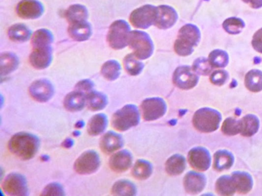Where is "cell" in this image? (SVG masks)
Masks as SVG:
<instances>
[{
    "mask_svg": "<svg viewBox=\"0 0 262 196\" xmlns=\"http://www.w3.org/2000/svg\"><path fill=\"white\" fill-rule=\"evenodd\" d=\"M107 124H108V119L105 114L99 113V114L95 115L89 121L88 126H87L89 134L91 136L100 135L105 131Z\"/></svg>",
    "mask_w": 262,
    "mask_h": 196,
    "instance_id": "obj_29",
    "label": "cell"
},
{
    "mask_svg": "<svg viewBox=\"0 0 262 196\" xmlns=\"http://www.w3.org/2000/svg\"><path fill=\"white\" fill-rule=\"evenodd\" d=\"M201 40V32L199 28L193 24H186L181 28L174 41V52L180 56H188L194 52V47Z\"/></svg>",
    "mask_w": 262,
    "mask_h": 196,
    "instance_id": "obj_2",
    "label": "cell"
},
{
    "mask_svg": "<svg viewBox=\"0 0 262 196\" xmlns=\"http://www.w3.org/2000/svg\"><path fill=\"white\" fill-rule=\"evenodd\" d=\"M92 111H98L105 108L107 105V98L103 93L97 91H90L86 94V104Z\"/></svg>",
    "mask_w": 262,
    "mask_h": 196,
    "instance_id": "obj_30",
    "label": "cell"
},
{
    "mask_svg": "<svg viewBox=\"0 0 262 196\" xmlns=\"http://www.w3.org/2000/svg\"><path fill=\"white\" fill-rule=\"evenodd\" d=\"M53 59V50L51 45L45 47H33V52L30 56V64L35 68H47L51 64Z\"/></svg>",
    "mask_w": 262,
    "mask_h": 196,
    "instance_id": "obj_15",
    "label": "cell"
},
{
    "mask_svg": "<svg viewBox=\"0 0 262 196\" xmlns=\"http://www.w3.org/2000/svg\"><path fill=\"white\" fill-rule=\"evenodd\" d=\"M69 35L75 41H84L91 37L93 30L87 21L71 23L68 29Z\"/></svg>",
    "mask_w": 262,
    "mask_h": 196,
    "instance_id": "obj_19",
    "label": "cell"
},
{
    "mask_svg": "<svg viewBox=\"0 0 262 196\" xmlns=\"http://www.w3.org/2000/svg\"><path fill=\"white\" fill-rule=\"evenodd\" d=\"M19 66V59L12 52H4L0 55V73L2 76L10 75Z\"/></svg>",
    "mask_w": 262,
    "mask_h": 196,
    "instance_id": "obj_23",
    "label": "cell"
},
{
    "mask_svg": "<svg viewBox=\"0 0 262 196\" xmlns=\"http://www.w3.org/2000/svg\"><path fill=\"white\" fill-rule=\"evenodd\" d=\"M16 10L24 19H36L43 14L44 6L39 0H22L18 3Z\"/></svg>",
    "mask_w": 262,
    "mask_h": 196,
    "instance_id": "obj_13",
    "label": "cell"
},
{
    "mask_svg": "<svg viewBox=\"0 0 262 196\" xmlns=\"http://www.w3.org/2000/svg\"><path fill=\"white\" fill-rule=\"evenodd\" d=\"M188 162L196 171L204 172L208 169L211 163L209 152L204 147H194L188 153Z\"/></svg>",
    "mask_w": 262,
    "mask_h": 196,
    "instance_id": "obj_12",
    "label": "cell"
},
{
    "mask_svg": "<svg viewBox=\"0 0 262 196\" xmlns=\"http://www.w3.org/2000/svg\"><path fill=\"white\" fill-rule=\"evenodd\" d=\"M65 16L70 24L77 21H86L89 17L88 9L83 5H72L66 11Z\"/></svg>",
    "mask_w": 262,
    "mask_h": 196,
    "instance_id": "obj_25",
    "label": "cell"
},
{
    "mask_svg": "<svg viewBox=\"0 0 262 196\" xmlns=\"http://www.w3.org/2000/svg\"><path fill=\"white\" fill-rule=\"evenodd\" d=\"M93 83L91 81L85 80V81H81L76 85V90H79V91L82 92L85 94H87V93H90V91L93 90Z\"/></svg>",
    "mask_w": 262,
    "mask_h": 196,
    "instance_id": "obj_45",
    "label": "cell"
},
{
    "mask_svg": "<svg viewBox=\"0 0 262 196\" xmlns=\"http://www.w3.org/2000/svg\"><path fill=\"white\" fill-rule=\"evenodd\" d=\"M222 120V115L214 109H199L193 116V125L196 130L202 133H211L219 129Z\"/></svg>",
    "mask_w": 262,
    "mask_h": 196,
    "instance_id": "obj_3",
    "label": "cell"
},
{
    "mask_svg": "<svg viewBox=\"0 0 262 196\" xmlns=\"http://www.w3.org/2000/svg\"><path fill=\"white\" fill-rule=\"evenodd\" d=\"M8 36L15 42H24L32 37L31 31L24 24H15L8 30Z\"/></svg>",
    "mask_w": 262,
    "mask_h": 196,
    "instance_id": "obj_27",
    "label": "cell"
},
{
    "mask_svg": "<svg viewBox=\"0 0 262 196\" xmlns=\"http://www.w3.org/2000/svg\"><path fill=\"white\" fill-rule=\"evenodd\" d=\"M100 165L99 155L93 150L82 153L74 164L76 173L81 175H89L96 173Z\"/></svg>",
    "mask_w": 262,
    "mask_h": 196,
    "instance_id": "obj_10",
    "label": "cell"
},
{
    "mask_svg": "<svg viewBox=\"0 0 262 196\" xmlns=\"http://www.w3.org/2000/svg\"><path fill=\"white\" fill-rule=\"evenodd\" d=\"M236 191L240 194H246L251 191L253 186V179L248 173L245 172H235L231 175Z\"/></svg>",
    "mask_w": 262,
    "mask_h": 196,
    "instance_id": "obj_22",
    "label": "cell"
},
{
    "mask_svg": "<svg viewBox=\"0 0 262 196\" xmlns=\"http://www.w3.org/2000/svg\"><path fill=\"white\" fill-rule=\"evenodd\" d=\"M123 139L117 133L108 132L101 138L100 148L103 153L111 154L122 148Z\"/></svg>",
    "mask_w": 262,
    "mask_h": 196,
    "instance_id": "obj_20",
    "label": "cell"
},
{
    "mask_svg": "<svg viewBox=\"0 0 262 196\" xmlns=\"http://www.w3.org/2000/svg\"><path fill=\"white\" fill-rule=\"evenodd\" d=\"M136 194V187L129 181H118L112 188V194L113 195L131 196Z\"/></svg>",
    "mask_w": 262,
    "mask_h": 196,
    "instance_id": "obj_35",
    "label": "cell"
},
{
    "mask_svg": "<svg viewBox=\"0 0 262 196\" xmlns=\"http://www.w3.org/2000/svg\"><path fill=\"white\" fill-rule=\"evenodd\" d=\"M158 6L145 5L135 9L130 15V22L135 28L146 29L155 24L157 18Z\"/></svg>",
    "mask_w": 262,
    "mask_h": 196,
    "instance_id": "obj_7",
    "label": "cell"
},
{
    "mask_svg": "<svg viewBox=\"0 0 262 196\" xmlns=\"http://www.w3.org/2000/svg\"><path fill=\"white\" fill-rule=\"evenodd\" d=\"M54 93V89L47 80H38L30 87V94L33 99L39 102H47Z\"/></svg>",
    "mask_w": 262,
    "mask_h": 196,
    "instance_id": "obj_16",
    "label": "cell"
},
{
    "mask_svg": "<svg viewBox=\"0 0 262 196\" xmlns=\"http://www.w3.org/2000/svg\"><path fill=\"white\" fill-rule=\"evenodd\" d=\"M208 61L214 68L225 67L228 65L229 57L228 53L221 49L212 51L208 56Z\"/></svg>",
    "mask_w": 262,
    "mask_h": 196,
    "instance_id": "obj_38",
    "label": "cell"
},
{
    "mask_svg": "<svg viewBox=\"0 0 262 196\" xmlns=\"http://www.w3.org/2000/svg\"><path fill=\"white\" fill-rule=\"evenodd\" d=\"M179 15L174 8L167 5L158 6L157 18L155 26L160 29H168L177 21Z\"/></svg>",
    "mask_w": 262,
    "mask_h": 196,
    "instance_id": "obj_14",
    "label": "cell"
},
{
    "mask_svg": "<svg viewBox=\"0 0 262 196\" xmlns=\"http://www.w3.org/2000/svg\"><path fill=\"white\" fill-rule=\"evenodd\" d=\"M128 46L133 54L140 60L150 58L154 52V44L149 35L143 31H132Z\"/></svg>",
    "mask_w": 262,
    "mask_h": 196,
    "instance_id": "obj_4",
    "label": "cell"
},
{
    "mask_svg": "<svg viewBox=\"0 0 262 196\" xmlns=\"http://www.w3.org/2000/svg\"><path fill=\"white\" fill-rule=\"evenodd\" d=\"M9 149L15 156L23 160L34 157L39 149V139L27 133L15 134L9 142Z\"/></svg>",
    "mask_w": 262,
    "mask_h": 196,
    "instance_id": "obj_1",
    "label": "cell"
},
{
    "mask_svg": "<svg viewBox=\"0 0 262 196\" xmlns=\"http://www.w3.org/2000/svg\"><path fill=\"white\" fill-rule=\"evenodd\" d=\"M228 79V72L224 70H216L211 74L210 81L214 85H223Z\"/></svg>",
    "mask_w": 262,
    "mask_h": 196,
    "instance_id": "obj_42",
    "label": "cell"
},
{
    "mask_svg": "<svg viewBox=\"0 0 262 196\" xmlns=\"http://www.w3.org/2000/svg\"><path fill=\"white\" fill-rule=\"evenodd\" d=\"M142 117L146 121H153L162 117L166 113L167 106L162 98H147L141 104Z\"/></svg>",
    "mask_w": 262,
    "mask_h": 196,
    "instance_id": "obj_8",
    "label": "cell"
},
{
    "mask_svg": "<svg viewBox=\"0 0 262 196\" xmlns=\"http://www.w3.org/2000/svg\"><path fill=\"white\" fill-rule=\"evenodd\" d=\"M129 24L124 20L115 21L110 26L107 35V41L112 48L119 50L128 45L130 33Z\"/></svg>",
    "mask_w": 262,
    "mask_h": 196,
    "instance_id": "obj_6",
    "label": "cell"
},
{
    "mask_svg": "<svg viewBox=\"0 0 262 196\" xmlns=\"http://www.w3.org/2000/svg\"><path fill=\"white\" fill-rule=\"evenodd\" d=\"M42 194L43 195H63V189L58 183H51L44 188Z\"/></svg>",
    "mask_w": 262,
    "mask_h": 196,
    "instance_id": "obj_43",
    "label": "cell"
},
{
    "mask_svg": "<svg viewBox=\"0 0 262 196\" xmlns=\"http://www.w3.org/2000/svg\"><path fill=\"white\" fill-rule=\"evenodd\" d=\"M186 165L184 156L179 154L171 156L165 163V170L170 176H179L183 173Z\"/></svg>",
    "mask_w": 262,
    "mask_h": 196,
    "instance_id": "obj_28",
    "label": "cell"
},
{
    "mask_svg": "<svg viewBox=\"0 0 262 196\" xmlns=\"http://www.w3.org/2000/svg\"><path fill=\"white\" fill-rule=\"evenodd\" d=\"M133 176L139 180L148 179L152 173V166L149 162L139 159L135 163L133 168Z\"/></svg>",
    "mask_w": 262,
    "mask_h": 196,
    "instance_id": "obj_36",
    "label": "cell"
},
{
    "mask_svg": "<svg viewBox=\"0 0 262 196\" xmlns=\"http://www.w3.org/2000/svg\"><path fill=\"white\" fill-rule=\"evenodd\" d=\"M139 60L140 59L138 58L133 53L127 55L125 57L123 61V65L124 67H125V71L128 75L136 76V75H139L142 71L144 64Z\"/></svg>",
    "mask_w": 262,
    "mask_h": 196,
    "instance_id": "obj_33",
    "label": "cell"
},
{
    "mask_svg": "<svg viewBox=\"0 0 262 196\" xmlns=\"http://www.w3.org/2000/svg\"><path fill=\"white\" fill-rule=\"evenodd\" d=\"M53 41V35L48 29H39L31 37L33 47H45L51 45Z\"/></svg>",
    "mask_w": 262,
    "mask_h": 196,
    "instance_id": "obj_31",
    "label": "cell"
},
{
    "mask_svg": "<svg viewBox=\"0 0 262 196\" xmlns=\"http://www.w3.org/2000/svg\"><path fill=\"white\" fill-rule=\"evenodd\" d=\"M251 44L256 52L262 54V28L258 29L253 35Z\"/></svg>",
    "mask_w": 262,
    "mask_h": 196,
    "instance_id": "obj_44",
    "label": "cell"
},
{
    "mask_svg": "<svg viewBox=\"0 0 262 196\" xmlns=\"http://www.w3.org/2000/svg\"><path fill=\"white\" fill-rule=\"evenodd\" d=\"M215 188L216 191L222 195H232L236 191L232 177L229 176L219 178L216 182Z\"/></svg>",
    "mask_w": 262,
    "mask_h": 196,
    "instance_id": "obj_34",
    "label": "cell"
},
{
    "mask_svg": "<svg viewBox=\"0 0 262 196\" xmlns=\"http://www.w3.org/2000/svg\"><path fill=\"white\" fill-rule=\"evenodd\" d=\"M222 26L227 33L230 35H237L243 31L244 28L245 27V23L242 18L231 17L224 21Z\"/></svg>",
    "mask_w": 262,
    "mask_h": 196,
    "instance_id": "obj_39",
    "label": "cell"
},
{
    "mask_svg": "<svg viewBox=\"0 0 262 196\" xmlns=\"http://www.w3.org/2000/svg\"><path fill=\"white\" fill-rule=\"evenodd\" d=\"M133 156L127 150H122L114 153L110 158L108 165L110 168L116 173H124L132 165Z\"/></svg>",
    "mask_w": 262,
    "mask_h": 196,
    "instance_id": "obj_18",
    "label": "cell"
},
{
    "mask_svg": "<svg viewBox=\"0 0 262 196\" xmlns=\"http://www.w3.org/2000/svg\"><path fill=\"white\" fill-rule=\"evenodd\" d=\"M245 86L251 92L262 90V71L254 69L247 73L245 80Z\"/></svg>",
    "mask_w": 262,
    "mask_h": 196,
    "instance_id": "obj_32",
    "label": "cell"
},
{
    "mask_svg": "<svg viewBox=\"0 0 262 196\" xmlns=\"http://www.w3.org/2000/svg\"><path fill=\"white\" fill-rule=\"evenodd\" d=\"M199 82V75L189 66H181L174 70L173 83L182 90H189Z\"/></svg>",
    "mask_w": 262,
    "mask_h": 196,
    "instance_id": "obj_9",
    "label": "cell"
},
{
    "mask_svg": "<svg viewBox=\"0 0 262 196\" xmlns=\"http://www.w3.org/2000/svg\"><path fill=\"white\" fill-rule=\"evenodd\" d=\"M222 133L227 136H234L240 133V120L234 118H227L222 127Z\"/></svg>",
    "mask_w": 262,
    "mask_h": 196,
    "instance_id": "obj_41",
    "label": "cell"
},
{
    "mask_svg": "<svg viewBox=\"0 0 262 196\" xmlns=\"http://www.w3.org/2000/svg\"><path fill=\"white\" fill-rule=\"evenodd\" d=\"M242 1L252 9H258L262 7V0H242Z\"/></svg>",
    "mask_w": 262,
    "mask_h": 196,
    "instance_id": "obj_46",
    "label": "cell"
},
{
    "mask_svg": "<svg viewBox=\"0 0 262 196\" xmlns=\"http://www.w3.org/2000/svg\"><path fill=\"white\" fill-rule=\"evenodd\" d=\"M2 188L7 194L13 196L27 195L28 191L25 178L18 173L8 175L3 182Z\"/></svg>",
    "mask_w": 262,
    "mask_h": 196,
    "instance_id": "obj_11",
    "label": "cell"
},
{
    "mask_svg": "<svg viewBox=\"0 0 262 196\" xmlns=\"http://www.w3.org/2000/svg\"><path fill=\"white\" fill-rule=\"evenodd\" d=\"M140 121V114L136 106L128 104L113 114L112 124L119 131H126L136 127Z\"/></svg>",
    "mask_w": 262,
    "mask_h": 196,
    "instance_id": "obj_5",
    "label": "cell"
},
{
    "mask_svg": "<svg viewBox=\"0 0 262 196\" xmlns=\"http://www.w3.org/2000/svg\"><path fill=\"white\" fill-rule=\"evenodd\" d=\"M86 104V94L76 90L71 92L64 100V107L70 112H77L83 109Z\"/></svg>",
    "mask_w": 262,
    "mask_h": 196,
    "instance_id": "obj_21",
    "label": "cell"
},
{
    "mask_svg": "<svg viewBox=\"0 0 262 196\" xmlns=\"http://www.w3.org/2000/svg\"><path fill=\"white\" fill-rule=\"evenodd\" d=\"M234 163V156L227 150H219L214 155V169L219 172L228 169Z\"/></svg>",
    "mask_w": 262,
    "mask_h": 196,
    "instance_id": "obj_26",
    "label": "cell"
},
{
    "mask_svg": "<svg viewBox=\"0 0 262 196\" xmlns=\"http://www.w3.org/2000/svg\"><path fill=\"white\" fill-rule=\"evenodd\" d=\"M120 64L114 60L106 61L102 65V70H101L102 76L108 81H115L117 79L120 75Z\"/></svg>",
    "mask_w": 262,
    "mask_h": 196,
    "instance_id": "obj_37",
    "label": "cell"
},
{
    "mask_svg": "<svg viewBox=\"0 0 262 196\" xmlns=\"http://www.w3.org/2000/svg\"><path fill=\"white\" fill-rule=\"evenodd\" d=\"M206 185V178L199 172H189L184 179V186L187 192L196 194L203 191Z\"/></svg>",
    "mask_w": 262,
    "mask_h": 196,
    "instance_id": "obj_17",
    "label": "cell"
},
{
    "mask_svg": "<svg viewBox=\"0 0 262 196\" xmlns=\"http://www.w3.org/2000/svg\"><path fill=\"white\" fill-rule=\"evenodd\" d=\"M192 68L198 75L207 76L211 74L214 67L210 64L208 59L205 58H199L193 63Z\"/></svg>",
    "mask_w": 262,
    "mask_h": 196,
    "instance_id": "obj_40",
    "label": "cell"
},
{
    "mask_svg": "<svg viewBox=\"0 0 262 196\" xmlns=\"http://www.w3.org/2000/svg\"><path fill=\"white\" fill-rule=\"evenodd\" d=\"M260 122L258 118L252 114L246 115L240 119V133L249 137L257 133Z\"/></svg>",
    "mask_w": 262,
    "mask_h": 196,
    "instance_id": "obj_24",
    "label": "cell"
}]
</instances>
